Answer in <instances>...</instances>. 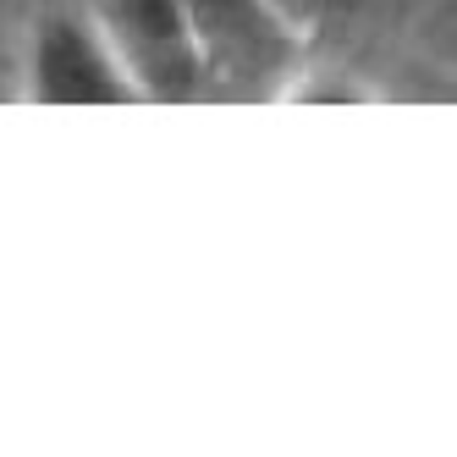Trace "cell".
Returning a JSON list of instances; mask_svg holds the SVG:
<instances>
[{"label":"cell","mask_w":457,"mask_h":457,"mask_svg":"<svg viewBox=\"0 0 457 457\" xmlns=\"http://www.w3.org/2000/svg\"><path fill=\"white\" fill-rule=\"evenodd\" d=\"M22 100L28 105H138L116 45L105 39L94 6L45 12L22 39Z\"/></svg>","instance_id":"6da1fadb"},{"label":"cell","mask_w":457,"mask_h":457,"mask_svg":"<svg viewBox=\"0 0 457 457\" xmlns=\"http://www.w3.org/2000/svg\"><path fill=\"white\" fill-rule=\"evenodd\" d=\"M94 17L116 45L138 100H193L204 88L210 61L182 0H94Z\"/></svg>","instance_id":"7a4b0ae2"},{"label":"cell","mask_w":457,"mask_h":457,"mask_svg":"<svg viewBox=\"0 0 457 457\" xmlns=\"http://www.w3.org/2000/svg\"><path fill=\"white\" fill-rule=\"evenodd\" d=\"M182 6H187V22H193V34H199L210 67L220 55L253 67V61L270 55V45H292L259 0H182Z\"/></svg>","instance_id":"3957f363"},{"label":"cell","mask_w":457,"mask_h":457,"mask_svg":"<svg viewBox=\"0 0 457 457\" xmlns=\"http://www.w3.org/2000/svg\"><path fill=\"white\" fill-rule=\"evenodd\" d=\"M270 17H276V28L298 45V39H309L314 28L325 22V12H331V0H259Z\"/></svg>","instance_id":"277c9868"}]
</instances>
